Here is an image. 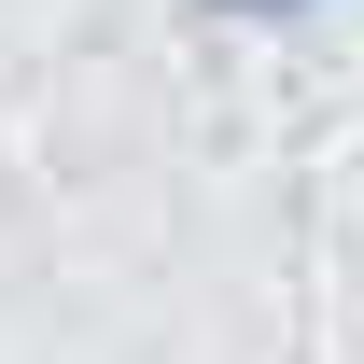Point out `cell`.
Wrapping results in <instances>:
<instances>
[{
	"label": "cell",
	"mask_w": 364,
	"mask_h": 364,
	"mask_svg": "<svg viewBox=\"0 0 364 364\" xmlns=\"http://www.w3.org/2000/svg\"><path fill=\"white\" fill-rule=\"evenodd\" d=\"M196 14H309V0H196Z\"/></svg>",
	"instance_id": "1"
}]
</instances>
